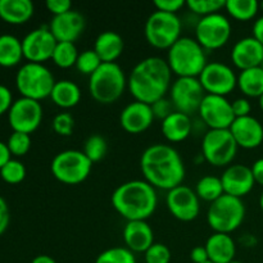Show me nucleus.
<instances>
[{"instance_id":"nucleus-1","label":"nucleus","mask_w":263,"mask_h":263,"mask_svg":"<svg viewBox=\"0 0 263 263\" xmlns=\"http://www.w3.org/2000/svg\"><path fill=\"white\" fill-rule=\"evenodd\" d=\"M140 170L144 180L154 189L172 190L182 185L185 164L181 156L168 144H153L143 152Z\"/></svg>"},{"instance_id":"nucleus-2","label":"nucleus","mask_w":263,"mask_h":263,"mask_svg":"<svg viewBox=\"0 0 263 263\" xmlns=\"http://www.w3.org/2000/svg\"><path fill=\"white\" fill-rule=\"evenodd\" d=\"M172 84V72L166 59L148 57L139 61L127 77V89L136 102L152 105L166 98Z\"/></svg>"},{"instance_id":"nucleus-3","label":"nucleus","mask_w":263,"mask_h":263,"mask_svg":"<svg viewBox=\"0 0 263 263\" xmlns=\"http://www.w3.org/2000/svg\"><path fill=\"white\" fill-rule=\"evenodd\" d=\"M116 212L126 221H146L158 205L157 192L145 180L123 182L110 198Z\"/></svg>"},{"instance_id":"nucleus-4","label":"nucleus","mask_w":263,"mask_h":263,"mask_svg":"<svg viewBox=\"0 0 263 263\" xmlns=\"http://www.w3.org/2000/svg\"><path fill=\"white\" fill-rule=\"evenodd\" d=\"M167 64L177 77H199L207 66V54L195 39L180 37L167 51Z\"/></svg>"},{"instance_id":"nucleus-5","label":"nucleus","mask_w":263,"mask_h":263,"mask_svg":"<svg viewBox=\"0 0 263 263\" xmlns=\"http://www.w3.org/2000/svg\"><path fill=\"white\" fill-rule=\"evenodd\" d=\"M127 89V77L117 63H103L89 77V92L100 104H113Z\"/></svg>"},{"instance_id":"nucleus-6","label":"nucleus","mask_w":263,"mask_h":263,"mask_svg":"<svg viewBox=\"0 0 263 263\" xmlns=\"http://www.w3.org/2000/svg\"><path fill=\"white\" fill-rule=\"evenodd\" d=\"M54 85L55 80L53 73L41 63L27 62L20 67L15 74V87L21 97L36 102L50 98Z\"/></svg>"},{"instance_id":"nucleus-7","label":"nucleus","mask_w":263,"mask_h":263,"mask_svg":"<svg viewBox=\"0 0 263 263\" xmlns=\"http://www.w3.org/2000/svg\"><path fill=\"white\" fill-rule=\"evenodd\" d=\"M246 205L243 200L231 195L223 194L213 203H211L207 212V222L213 233H234L246 220Z\"/></svg>"},{"instance_id":"nucleus-8","label":"nucleus","mask_w":263,"mask_h":263,"mask_svg":"<svg viewBox=\"0 0 263 263\" xmlns=\"http://www.w3.org/2000/svg\"><path fill=\"white\" fill-rule=\"evenodd\" d=\"M92 162L84 152L67 149L59 152L53 158L50 171L59 182L64 185H79L91 174Z\"/></svg>"},{"instance_id":"nucleus-9","label":"nucleus","mask_w":263,"mask_h":263,"mask_svg":"<svg viewBox=\"0 0 263 263\" xmlns=\"http://www.w3.org/2000/svg\"><path fill=\"white\" fill-rule=\"evenodd\" d=\"M182 23L177 14L154 10L145 22V39L151 46L168 50L181 37Z\"/></svg>"},{"instance_id":"nucleus-10","label":"nucleus","mask_w":263,"mask_h":263,"mask_svg":"<svg viewBox=\"0 0 263 263\" xmlns=\"http://www.w3.org/2000/svg\"><path fill=\"white\" fill-rule=\"evenodd\" d=\"M230 130H208L202 140V157L213 167H229L238 153Z\"/></svg>"},{"instance_id":"nucleus-11","label":"nucleus","mask_w":263,"mask_h":263,"mask_svg":"<svg viewBox=\"0 0 263 263\" xmlns=\"http://www.w3.org/2000/svg\"><path fill=\"white\" fill-rule=\"evenodd\" d=\"M231 37V23L222 13L200 17L195 25V40L205 51L225 46Z\"/></svg>"},{"instance_id":"nucleus-12","label":"nucleus","mask_w":263,"mask_h":263,"mask_svg":"<svg viewBox=\"0 0 263 263\" xmlns=\"http://www.w3.org/2000/svg\"><path fill=\"white\" fill-rule=\"evenodd\" d=\"M168 92L175 110L187 116L198 112L205 97L198 77H177L171 84Z\"/></svg>"},{"instance_id":"nucleus-13","label":"nucleus","mask_w":263,"mask_h":263,"mask_svg":"<svg viewBox=\"0 0 263 263\" xmlns=\"http://www.w3.org/2000/svg\"><path fill=\"white\" fill-rule=\"evenodd\" d=\"M198 79L205 94L210 95L226 97L238 87V74L222 62H208Z\"/></svg>"},{"instance_id":"nucleus-14","label":"nucleus","mask_w":263,"mask_h":263,"mask_svg":"<svg viewBox=\"0 0 263 263\" xmlns=\"http://www.w3.org/2000/svg\"><path fill=\"white\" fill-rule=\"evenodd\" d=\"M43 107L40 102L22 98L14 100L8 112V122L13 131L31 135L43 122Z\"/></svg>"},{"instance_id":"nucleus-15","label":"nucleus","mask_w":263,"mask_h":263,"mask_svg":"<svg viewBox=\"0 0 263 263\" xmlns=\"http://www.w3.org/2000/svg\"><path fill=\"white\" fill-rule=\"evenodd\" d=\"M202 122L210 130H229L235 121L231 102L226 97L205 94L198 109Z\"/></svg>"},{"instance_id":"nucleus-16","label":"nucleus","mask_w":263,"mask_h":263,"mask_svg":"<svg viewBox=\"0 0 263 263\" xmlns=\"http://www.w3.org/2000/svg\"><path fill=\"white\" fill-rule=\"evenodd\" d=\"M166 204L170 213L182 222L194 221L200 212V199L195 190L186 185H180L167 192Z\"/></svg>"},{"instance_id":"nucleus-17","label":"nucleus","mask_w":263,"mask_h":263,"mask_svg":"<svg viewBox=\"0 0 263 263\" xmlns=\"http://www.w3.org/2000/svg\"><path fill=\"white\" fill-rule=\"evenodd\" d=\"M57 43L58 41L55 40L49 27L43 26L35 28L22 39L23 58L31 63L44 64V62L49 61L53 57Z\"/></svg>"},{"instance_id":"nucleus-18","label":"nucleus","mask_w":263,"mask_h":263,"mask_svg":"<svg viewBox=\"0 0 263 263\" xmlns=\"http://www.w3.org/2000/svg\"><path fill=\"white\" fill-rule=\"evenodd\" d=\"M221 181L225 194L239 199L248 195L256 185L251 167L239 163L226 167L223 174L221 175Z\"/></svg>"},{"instance_id":"nucleus-19","label":"nucleus","mask_w":263,"mask_h":263,"mask_svg":"<svg viewBox=\"0 0 263 263\" xmlns=\"http://www.w3.org/2000/svg\"><path fill=\"white\" fill-rule=\"evenodd\" d=\"M49 30L58 43H74L85 30V18L77 10L51 18Z\"/></svg>"},{"instance_id":"nucleus-20","label":"nucleus","mask_w":263,"mask_h":263,"mask_svg":"<svg viewBox=\"0 0 263 263\" xmlns=\"http://www.w3.org/2000/svg\"><path fill=\"white\" fill-rule=\"evenodd\" d=\"M154 115L149 104L141 102H133L126 105L120 115V125L126 133L138 135L152 126Z\"/></svg>"},{"instance_id":"nucleus-21","label":"nucleus","mask_w":263,"mask_h":263,"mask_svg":"<svg viewBox=\"0 0 263 263\" xmlns=\"http://www.w3.org/2000/svg\"><path fill=\"white\" fill-rule=\"evenodd\" d=\"M229 130L239 148L256 149L263 143V126L253 116L235 118Z\"/></svg>"},{"instance_id":"nucleus-22","label":"nucleus","mask_w":263,"mask_h":263,"mask_svg":"<svg viewBox=\"0 0 263 263\" xmlns=\"http://www.w3.org/2000/svg\"><path fill=\"white\" fill-rule=\"evenodd\" d=\"M231 62L240 71L261 67L263 62V45L253 36L243 37L236 41L231 49Z\"/></svg>"},{"instance_id":"nucleus-23","label":"nucleus","mask_w":263,"mask_h":263,"mask_svg":"<svg viewBox=\"0 0 263 263\" xmlns=\"http://www.w3.org/2000/svg\"><path fill=\"white\" fill-rule=\"evenodd\" d=\"M126 248L133 253H145L154 244V233L146 221H127L122 231Z\"/></svg>"},{"instance_id":"nucleus-24","label":"nucleus","mask_w":263,"mask_h":263,"mask_svg":"<svg viewBox=\"0 0 263 263\" xmlns=\"http://www.w3.org/2000/svg\"><path fill=\"white\" fill-rule=\"evenodd\" d=\"M208 258L213 263H230L235 259L236 243L229 234L213 233L205 241Z\"/></svg>"},{"instance_id":"nucleus-25","label":"nucleus","mask_w":263,"mask_h":263,"mask_svg":"<svg viewBox=\"0 0 263 263\" xmlns=\"http://www.w3.org/2000/svg\"><path fill=\"white\" fill-rule=\"evenodd\" d=\"M123 49L125 41L116 31H104L95 39L94 50L103 63H116V61L122 55Z\"/></svg>"},{"instance_id":"nucleus-26","label":"nucleus","mask_w":263,"mask_h":263,"mask_svg":"<svg viewBox=\"0 0 263 263\" xmlns=\"http://www.w3.org/2000/svg\"><path fill=\"white\" fill-rule=\"evenodd\" d=\"M162 134L170 143H181L186 140L193 131V122L190 116L175 110L164 118L161 125Z\"/></svg>"},{"instance_id":"nucleus-27","label":"nucleus","mask_w":263,"mask_h":263,"mask_svg":"<svg viewBox=\"0 0 263 263\" xmlns=\"http://www.w3.org/2000/svg\"><path fill=\"white\" fill-rule=\"evenodd\" d=\"M35 7L31 0H0V18L9 25H23L32 18Z\"/></svg>"},{"instance_id":"nucleus-28","label":"nucleus","mask_w":263,"mask_h":263,"mask_svg":"<svg viewBox=\"0 0 263 263\" xmlns=\"http://www.w3.org/2000/svg\"><path fill=\"white\" fill-rule=\"evenodd\" d=\"M81 97L82 94L79 85L71 80L55 81L50 94L51 102L62 109H71L76 107L81 100Z\"/></svg>"},{"instance_id":"nucleus-29","label":"nucleus","mask_w":263,"mask_h":263,"mask_svg":"<svg viewBox=\"0 0 263 263\" xmlns=\"http://www.w3.org/2000/svg\"><path fill=\"white\" fill-rule=\"evenodd\" d=\"M23 59L22 40L10 33L0 35V67L12 68Z\"/></svg>"},{"instance_id":"nucleus-30","label":"nucleus","mask_w":263,"mask_h":263,"mask_svg":"<svg viewBox=\"0 0 263 263\" xmlns=\"http://www.w3.org/2000/svg\"><path fill=\"white\" fill-rule=\"evenodd\" d=\"M238 89L246 98H261L263 95V68L240 71L238 74Z\"/></svg>"},{"instance_id":"nucleus-31","label":"nucleus","mask_w":263,"mask_h":263,"mask_svg":"<svg viewBox=\"0 0 263 263\" xmlns=\"http://www.w3.org/2000/svg\"><path fill=\"white\" fill-rule=\"evenodd\" d=\"M225 10L234 20L247 22L259 12V3L257 0H226Z\"/></svg>"},{"instance_id":"nucleus-32","label":"nucleus","mask_w":263,"mask_h":263,"mask_svg":"<svg viewBox=\"0 0 263 263\" xmlns=\"http://www.w3.org/2000/svg\"><path fill=\"white\" fill-rule=\"evenodd\" d=\"M195 193L200 200L213 203L225 194L221 177L212 176V175L203 176L202 179L198 180L197 185H195Z\"/></svg>"},{"instance_id":"nucleus-33","label":"nucleus","mask_w":263,"mask_h":263,"mask_svg":"<svg viewBox=\"0 0 263 263\" xmlns=\"http://www.w3.org/2000/svg\"><path fill=\"white\" fill-rule=\"evenodd\" d=\"M79 54L74 43H57L51 61L59 68L67 69L76 66Z\"/></svg>"},{"instance_id":"nucleus-34","label":"nucleus","mask_w":263,"mask_h":263,"mask_svg":"<svg viewBox=\"0 0 263 263\" xmlns=\"http://www.w3.org/2000/svg\"><path fill=\"white\" fill-rule=\"evenodd\" d=\"M95 263H136V258L126 247H113L103 251L97 257Z\"/></svg>"},{"instance_id":"nucleus-35","label":"nucleus","mask_w":263,"mask_h":263,"mask_svg":"<svg viewBox=\"0 0 263 263\" xmlns=\"http://www.w3.org/2000/svg\"><path fill=\"white\" fill-rule=\"evenodd\" d=\"M226 0H187L186 7L190 12L200 17H207V15L221 13V10L225 9Z\"/></svg>"},{"instance_id":"nucleus-36","label":"nucleus","mask_w":263,"mask_h":263,"mask_svg":"<svg viewBox=\"0 0 263 263\" xmlns=\"http://www.w3.org/2000/svg\"><path fill=\"white\" fill-rule=\"evenodd\" d=\"M103 64L102 59L99 58L94 49H87V50L81 51L79 54V58L76 62V69L80 73L85 74V76H91L92 73L98 71L100 66Z\"/></svg>"},{"instance_id":"nucleus-37","label":"nucleus","mask_w":263,"mask_h":263,"mask_svg":"<svg viewBox=\"0 0 263 263\" xmlns=\"http://www.w3.org/2000/svg\"><path fill=\"white\" fill-rule=\"evenodd\" d=\"M107 141L100 135H91L84 144V153L92 163L102 161L107 154Z\"/></svg>"},{"instance_id":"nucleus-38","label":"nucleus","mask_w":263,"mask_h":263,"mask_svg":"<svg viewBox=\"0 0 263 263\" xmlns=\"http://www.w3.org/2000/svg\"><path fill=\"white\" fill-rule=\"evenodd\" d=\"M26 167L18 159H10L2 170H0V177L7 184L17 185L22 182L26 177Z\"/></svg>"},{"instance_id":"nucleus-39","label":"nucleus","mask_w":263,"mask_h":263,"mask_svg":"<svg viewBox=\"0 0 263 263\" xmlns=\"http://www.w3.org/2000/svg\"><path fill=\"white\" fill-rule=\"evenodd\" d=\"M7 145L12 156L23 157L31 149V136L28 134L13 131L9 138H8Z\"/></svg>"},{"instance_id":"nucleus-40","label":"nucleus","mask_w":263,"mask_h":263,"mask_svg":"<svg viewBox=\"0 0 263 263\" xmlns=\"http://www.w3.org/2000/svg\"><path fill=\"white\" fill-rule=\"evenodd\" d=\"M51 126H53V130L57 135L71 136L73 134L74 120L71 113L62 112L54 117Z\"/></svg>"},{"instance_id":"nucleus-41","label":"nucleus","mask_w":263,"mask_h":263,"mask_svg":"<svg viewBox=\"0 0 263 263\" xmlns=\"http://www.w3.org/2000/svg\"><path fill=\"white\" fill-rule=\"evenodd\" d=\"M145 263H170L171 262V251L162 243H154L145 252Z\"/></svg>"},{"instance_id":"nucleus-42","label":"nucleus","mask_w":263,"mask_h":263,"mask_svg":"<svg viewBox=\"0 0 263 263\" xmlns=\"http://www.w3.org/2000/svg\"><path fill=\"white\" fill-rule=\"evenodd\" d=\"M151 107L152 110H153L154 118H159V120L162 121H163L164 118L168 117L171 113L175 112L174 104H172L171 100L167 99V98H162V99L157 100V102L153 103Z\"/></svg>"},{"instance_id":"nucleus-43","label":"nucleus","mask_w":263,"mask_h":263,"mask_svg":"<svg viewBox=\"0 0 263 263\" xmlns=\"http://www.w3.org/2000/svg\"><path fill=\"white\" fill-rule=\"evenodd\" d=\"M153 5L159 12L177 14L186 5V2L184 0H156Z\"/></svg>"},{"instance_id":"nucleus-44","label":"nucleus","mask_w":263,"mask_h":263,"mask_svg":"<svg viewBox=\"0 0 263 263\" xmlns=\"http://www.w3.org/2000/svg\"><path fill=\"white\" fill-rule=\"evenodd\" d=\"M45 7L53 17H57L72 10V3L69 0H46Z\"/></svg>"},{"instance_id":"nucleus-45","label":"nucleus","mask_w":263,"mask_h":263,"mask_svg":"<svg viewBox=\"0 0 263 263\" xmlns=\"http://www.w3.org/2000/svg\"><path fill=\"white\" fill-rule=\"evenodd\" d=\"M231 108H233L235 118L251 116L252 104L248 100V98H238V99H235L234 102H231Z\"/></svg>"},{"instance_id":"nucleus-46","label":"nucleus","mask_w":263,"mask_h":263,"mask_svg":"<svg viewBox=\"0 0 263 263\" xmlns=\"http://www.w3.org/2000/svg\"><path fill=\"white\" fill-rule=\"evenodd\" d=\"M13 102L14 100H13V94L9 87L0 84V116L9 112Z\"/></svg>"},{"instance_id":"nucleus-47","label":"nucleus","mask_w":263,"mask_h":263,"mask_svg":"<svg viewBox=\"0 0 263 263\" xmlns=\"http://www.w3.org/2000/svg\"><path fill=\"white\" fill-rule=\"evenodd\" d=\"M10 222V211L8 203L4 198L0 195V236L7 231Z\"/></svg>"},{"instance_id":"nucleus-48","label":"nucleus","mask_w":263,"mask_h":263,"mask_svg":"<svg viewBox=\"0 0 263 263\" xmlns=\"http://www.w3.org/2000/svg\"><path fill=\"white\" fill-rule=\"evenodd\" d=\"M190 259H192L193 263H204L210 261L205 247L198 246L193 248L192 252H190Z\"/></svg>"},{"instance_id":"nucleus-49","label":"nucleus","mask_w":263,"mask_h":263,"mask_svg":"<svg viewBox=\"0 0 263 263\" xmlns=\"http://www.w3.org/2000/svg\"><path fill=\"white\" fill-rule=\"evenodd\" d=\"M251 170H252V174H253L256 184L263 186V158L257 159V161L252 164Z\"/></svg>"},{"instance_id":"nucleus-50","label":"nucleus","mask_w":263,"mask_h":263,"mask_svg":"<svg viewBox=\"0 0 263 263\" xmlns=\"http://www.w3.org/2000/svg\"><path fill=\"white\" fill-rule=\"evenodd\" d=\"M252 32H253V35L252 36H253V37L256 39L261 45H263V15L254 21Z\"/></svg>"},{"instance_id":"nucleus-51","label":"nucleus","mask_w":263,"mask_h":263,"mask_svg":"<svg viewBox=\"0 0 263 263\" xmlns=\"http://www.w3.org/2000/svg\"><path fill=\"white\" fill-rule=\"evenodd\" d=\"M12 159V154H10L9 149H8L7 143L0 141V170Z\"/></svg>"},{"instance_id":"nucleus-52","label":"nucleus","mask_w":263,"mask_h":263,"mask_svg":"<svg viewBox=\"0 0 263 263\" xmlns=\"http://www.w3.org/2000/svg\"><path fill=\"white\" fill-rule=\"evenodd\" d=\"M31 263H57V261L48 254H40V256H36Z\"/></svg>"},{"instance_id":"nucleus-53","label":"nucleus","mask_w":263,"mask_h":263,"mask_svg":"<svg viewBox=\"0 0 263 263\" xmlns=\"http://www.w3.org/2000/svg\"><path fill=\"white\" fill-rule=\"evenodd\" d=\"M259 208H261V211L263 212V190L261 193V197H259Z\"/></svg>"},{"instance_id":"nucleus-54","label":"nucleus","mask_w":263,"mask_h":263,"mask_svg":"<svg viewBox=\"0 0 263 263\" xmlns=\"http://www.w3.org/2000/svg\"><path fill=\"white\" fill-rule=\"evenodd\" d=\"M259 108H261V110L263 112V95L259 98Z\"/></svg>"},{"instance_id":"nucleus-55","label":"nucleus","mask_w":263,"mask_h":263,"mask_svg":"<svg viewBox=\"0 0 263 263\" xmlns=\"http://www.w3.org/2000/svg\"><path fill=\"white\" fill-rule=\"evenodd\" d=\"M230 263H244V262H241V261H236V259H234V261H231Z\"/></svg>"},{"instance_id":"nucleus-56","label":"nucleus","mask_w":263,"mask_h":263,"mask_svg":"<svg viewBox=\"0 0 263 263\" xmlns=\"http://www.w3.org/2000/svg\"><path fill=\"white\" fill-rule=\"evenodd\" d=\"M259 9H263V3H259Z\"/></svg>"},{"instance_id":"nucleus-57","label":"nucleus","mask_w":263,"mask_h":263,"mask_svg":"<svg viewBox=\"0 0 263 263\" xmlns=\"http://www.w3.org/2000/svg\"><path fill=\"white\" fill-rule=\"evenodd\" d=\"M204 263H213V262H211V261H207V262H204Z\"/></svg>"},{"instance_id":"nucleus-58","label":"nucleus","mask_w":263,"mask_h":263,"mask_svg":"<svg viewBox=\"0 0 263 263\" xmlns=\"http://www.w3.org/2000/svg\"><path fill=\"white\" fill-rule=\"evenodd\" d=\"M261 67H262V68H263V62H262V64H261Z\"/></svg>"}]
</instances>
